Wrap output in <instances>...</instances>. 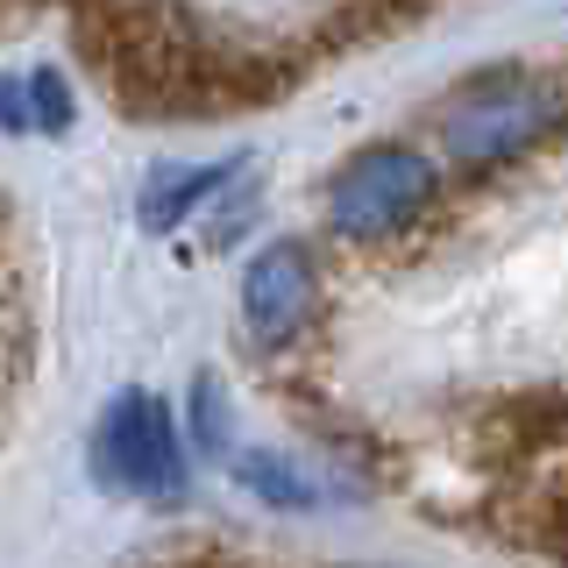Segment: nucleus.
<instances>
[{
  "label": "nucleus",
  "instance_id": "nucleus-1",
  "mask_svg": "<svg viewBox=\"0 0 568 568\" xmlns=\"http://www.w3.org/2000/svg\"><path fill=\"white\" fill-rule=\"evenodd\" d=\"M440 156L469 178H490L568 129V93L532 64H490L440 100Z\"/></svg>",
  "mask_w": 568,
  "mask_h": 568
},
{
  "label": "nucleus",
  "instance_id": "nucleus-2",
  "mask_svg": "<svg viewBox=\"0 0 568 568\" xmlns=\"http://www.w3.org/2000/svg\"><path fill=\"white\" fill-rule=\"evenodd\" d=\"M440 171L413 142H363L342 171L327 178V227L342 242H390L434 206Z\"/></svg>",
  "mask_w": 568,
  "mask_h": 568
},
{
  "label": "nucleus",
  "instance_id": "nucleus-3",
  "mask_svg": "<svg viewBox=\"0 0 568 568\" xmlns=\"http://www.w3.org/2000/svg\"><path fill=\"white\" fill-rule=\"evenodd\" d=\"M93 476L121 497H178L185 490V440L156 390H121L106 398L93 426Z\"/></svg>",
  "mask_w": 568,
  "mask_h": 568
},
{
  "label": "nucleus",
  "instance_id": "nucleus-4",
  "mask_svg": "<svg viewBox=\"0 0 568 568\" xmlns=\"http://www.w3.org/2000/svg\"><path fill=\"white\" fill-rule=\"evenodd\" d=\"M320 313V263L306 242H271L242 271V327L256 348H292Z\"/></svg>",
  "mask_w": 568,
  "mask_h": 568
},
{
  "label": "nucleus",
  "instance_id": "nucleus-5",
  "mask_svg": "<svg viewBox=\"0 0 568 568\" xmlns=\"http://www.w3.org/2000/svg\"><path fill=\"white\" fill-rule=\"evenodd\" d=\"M235 171V164H164V171H150V185H142V227H156V235H171L178 221H185L192 206H206L213 192H221V178Z\"/></svg>",
  "mask_w": 568,
  "mask_h": 568
},
{
  "label": "nucleus",
  "instance_id": "nucleus-6",
  "mask_svg": "<svg viewBox=\"0 0 568 568\" xmlns=\"http://www.w3.org/2000/svg\"><path fill=\"white\" fill-rule=\"evenodd\" d=\"M519 532L540 555H555L568 561V462H547V469H532L526 476V490H519Z\"/></svg>",
  "mask_w": 568,
  "mask_h": 568
},
{
  "label": "nucleus",
  "instance_id": "nucleus-7",
  "mask_svg": "<svg viewBox=\"0 0 568 568\" xmlns=\"http://www.w3.org/2000/svg\"><path fill=\"white\" fill-rule=\"evenodd\" d=\"M235 484L248 490V497H263L271 511H306L313 505V476L298 469V462H284V455H271V448H242L235 455Z\"/></svg>",
  "mask_w": 568,
  "mask_h": 568
},
{
  "label": "nucleus",
  "instance_id": "nucleus-8",
  "mask_svg": "<svg viewBox=\"0 0 568 568\" xmlns=\"http://www.w3.org/2000/svg\"><path fill=\"white\" fill-rule=\"evenodd\" d=\"M29 114H36V135H71V85L58 64H36L29 71Z\"/></svg>",
  "mask_w": 568,
  "mask_h": 568
},
{
  "label": "nucleus",
  "instance_id": "nucleus-9",
  "mask_svg": "<svg viewBox=\"0 0 568 568\" xmlns=\"http://www.w3.org/2000/svg\"><path fill=\"white\" fill-rule=\"evenodd\" d=\"M185 413H192V440H200L206 455H227V398H221V384L200 377V384H192V405H185Z\"/></svg>",
  "mask_w": 568,
  "mask_h": 568
},
{
  "label": "nucleus",
  "instance_id": "nucleus-10",
  "mask_svg": "<svg viewBox=\"0 0 568 568\" xmlns=\"http://www.w3.org/2000/svg\"><path fill=\"white\" fill-rule=\"evenodd\" d=\"M0 129H8V135H22V129H36V114H29V85L0 79Z\"/></svg>",
  "mask_w": 568,
  "mask_h": 568
}]
</instances>
